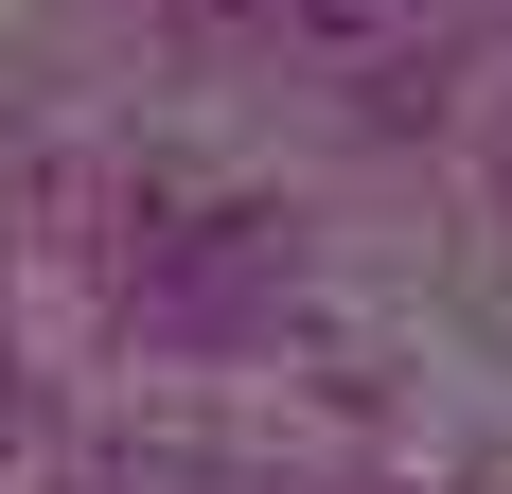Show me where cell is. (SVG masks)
I'll use <instances>...</instances> for the list:
<instances>
[{
	"label": "cell",
	"instance_id": "6da1fadb",
	"mask_svg": "<svg viewBox=\"0 0 512 494\" xmlns=\"http://www.w3.org/2000/svg\"><path fill=\"white\" fill-rule=\"evenodd\" d=\"M248 36H371V18H407V0H230Z\"/></svg>",
	"mask_w": 512,
	"mask_h": 494
},
{
	"label": "cell",
	"instance_id": "7a4b0ae2",
	"mask_svg": "<svg viewBox=\"0 0 512 494\" xmlns=\"http://www.w3.org/2000/svg\"><path fill=\"white\" fill-rule=\"evenodd\" d=\"M0 459H18V353H0Z\"/></svg>",
	"mask_w": 512,
	"mask_h": 494
}]
</instances>
